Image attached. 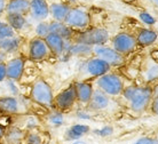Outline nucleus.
Wrapping results in <instances>:
<instances>
[{"label":"nucleus","mask_w":158,"mask_h":144,"mask_svg":"<svg viewBox=\"0 0 158 144\" xmlns=\"http://www.w3.org/2000/svg\"><path fill=\"white\" fill-rule=\"evenodd\" d=\"M150 1H152V2H154V4L158 7V0H150Z\"/></svg>","instance_id":"79ce46f5"},{"label":"nucleus","mask_w":158,"mask_h":144,"mask_svg":"<svg viewBox=\"0 0 158 144\" xmlns=\"http://www.w3.org/2000/svg\"><path fill=\"white\" fill-rule=\"evenodd\" d=\"M142 77L147 84L158 81V62L154 61L152 59L149 62H147L142 71Z\"/></svg>","instance_id":"393cba45"},{"label":"nucleus","mask_w":158,"mask_h":144,"mask_svg":"<svg viewBox=\"0 0 158 144\" xmlns=\"http://www.w3.org/2000/svg\"><path fill=\"white\" fill-rule=\"evenodd\" d=\"M23 45V38L20 35H15L14 37L7 39L0 40V51H5L9 56L17 54Z\"/></svg>","instance_id":"6ab92c4d"},{"label":"nucleus","mask_w":158,"mask_h":144,"mask_svg":"<svg viewBox=\"0 0 158 144\" xmlns=\"http://www.w3.org/2000/svg\"><path fill=\"white\" fill-rule=\"evenodd\" d=\"M23 144H45V136L39 129L25 132Z\"/></svg>","instance_id":"cd10ccee"},{"label":"nucleus","mask_w":158,"mask_h":144,"mask_svg":"<svg viewBox=\"0 0 158 144\" xmlns=\"http://www.w3.org/2000/svg\"><path fill=\"white\" fill-rule=\"evenodd\" d=\"M76 117L78 118L79 120H91L93 118V113L87 108L86 109H79L76 112Z\"/></svg>","instance_id":"72a5a7b5"},{"label":"nucleus","mask_w":158,"mask_h":144,"mask_svg":"<svg viewBox=\"0 0 158 144\" xmlns=\"http://www.w3.org/2000/svg\"><path fill=\"white\" fill-rule=\"evenodd\" d=\"M15 35H17L14 30L12 29V27L8 23H6L5 21H2L0 23V40L7 39V38H10V37H14Z\"/></svg>","instance_id":"7c9ffc66"},{"label":"nucleus","mask_w":158,"mask_h":144,"mask_svg":"<svg viewBox=\"0 0 158 144\" xmlns=\"http://www.w3.org/2000/svg\"><path fill=\"white\" fill-rule=\"evenodd\" d=\"M133 144H158V138L154 137H141L136 140Z\"/></svg>","instance_id":"f704fd0d"},{"label":"nucleus","mask_w":158,"mask_h":144,"mask_svg":"<svg viewBox=\"0 0 158 144\" xmlns=\"http://www.w3.org/2000/svg\"><path fill=\"white\" fill-rule=\"evenodd\" d=\"M49 32L60 35L64 40H72L75 32L71 27H69L64 22H57V21H51L49 22Z\"/></svg>","instance_id":"4be33fe9"},{"label":"nucleus","mask_w":158,"mask_h":144,"mask_svg":"<svg viewBox=\"0 0 158 144\" xmlns=\"http://www.w3.org/2000/svg\"><path fill=\"white\" fill-rule=\"evenodd\" d=\"M5 22L9 24L17 35L27 31L29 27H30L29 17L25 15H22V14L7 13V14H5Z\"/></svg>","instance_id":"dca6fc26"},{"label":"nucleus","mask_w":158,"mask_h":144,"mask_svg":"<svg viewBox=\"0 0 158 144\" xmlns=\"http://www.w3.org/2000/svg\"><path fill=\"white\" fill-rule=\"evenodd\" d=\"M135 39H136L138 46H151L158 40V32L151 30V29H148V27H144L138 32V35H135Z\"/></svg>","instance_id":"412c9836"},{"label":"nucleus","mask_w":158,"mask_h":144,"mask_svg":"<svg viewBox=\"0 0 158 144\" xmlns=\"http://www.w3.org/2000/svg\"><path fill=\"white\" fill-rule=\"evenodd\" d=\"M91 133V127L86 124H73L65 129L63 134V138L65 142L77 141L86 136Z\"/></svg>","instance_id":"a211bd4d"},{"label":"nucleus","mask_w":158,"mask_h":144,"mask_svg":"<svg viewBox=\"0 0 158 144\" xmlns=\"http://www.w3.org/2000/svg\"><path fill=\"white\" fill-rule=\"evenodd\" d=\"M9 59V55L6 54L5 51H0V63H6Z\"/></svg>","instance_id":"58836bf2"},{"label":"nucleus","mask_w":158,"mask_h":144,"mask_svg":"<svg viewBox=\"0 0 158 144\" xmlns=\"http://www.w3.org/2000/svg\"><path fill=\"white\" fill-rule=\"evenodd\" d=\"M46 122L52 128H61L65 124L64 112L59 111V110L56 109L49 110V112L46 116Z\"/></svg>","instance_id":"a878e982"},{"label":"nucleus","mask_w":158,"mask_h":144,"mask_svg":"<svg viewBox=\"0 0 158 144\" xmlns=\"http://www.w3.org/2000/svg\"><path fill=\"white\" fill-rule=\"evenodd\" d=\"M93 134L99 137H102V138L109 137L114 134V127H112V126H109V125H106V126H103L101 128L94 129V130H93Z\"/></svg>","instance_id":"2f4dec72"},{"label":"nucleus","mask_w":158,"mask_h":144,"mask_svg":"<svg viewBox=\"0 0 158 144\" xmlns=\"http://www.w3.org/2000/svg\"><path fill=\"white\" fill-rule=\"evenodd\" d=\"M33 32H35V37L43 38L44 39L49 33V22L48 21L37 22L35 24V27H33Z\"/></svg>","instance_id":"c85d7f7f"},{"label":"nucleus","mask_w":158,"mask_h":144,"mask_svg":"<svg viewBox=\"0 0 158 144\" xmlns=\"http://www.w3.org/2000/svg\"><path fill=\"white\" fill-rule=\"evenodd\" d=\"M122 96L133 112L141 113L150 106L151 100L154 97V89L149 85L125 86Z\"/></svg>","instance_id":"f257e3e1"},{"label":"nucleus","mask_w":158,"mask_h":144,"mask_svg":"<svg viewBox=\"0 0 158 144\" xmlns=\"http://www.w3.org/2000/svg\"><path fill=\"white\" fill-rule=\"evenodd\" d=\"M51 56L45 39L33 37L28 41V59L32 62H43Z\"/></svg>","instance_id":"9d476101"},{"label":"nucleus","mask_w":158,"mask_h":144,"mask_svg":"<svg viewBox=\"0 0 158 144\" xmlns=\"http://www.w3.org/2000/svg\"><path fill=\"white\" fill-rule=\"evenodd\" d=\"M28 110L23 97L19 96H0V113L6 116H20Z\"/></svg>","instance_id":"0eeeda50"},{"label":"nucleus","mask_w":158,"mask_h":144,"mask_svg":"<svg viewBox=\"0 0 158 144\" xmlns=\"http://www.w3.org/2000/svg\"><path fill=\"white\" fill-rule=\"evenodd\" d=\"M94 84L98 89L102 90L103 93L107 94L110 97L120 96L125 88L123 78L115 72H108L99 78H96Z\"/></svg>","instance_id":"20e7f679"},{"label":"nucleus","mask_w":158,"mask_h":144,"mask_svg":"<svg viewBox=\"0 0 158 144\" xmlns=\"http://www.w3.org/2000/svg\"><path fill=\"white\" fill-rule=\"evenodd\" d=\"M7 79V72H6V63H0V84L4 82Z\"/></svg>","instance_id":"e433bc0d"},{"label":"nucleus","mask_w":158,"mask_h":144,"mask_svg":"<svg viewBox=\"0 0 158 144\" xmlns=\"http://www.w3.org/2000/svg\"><path fill=\"white\" fill-rule=\"evenodd\" d=\"M70 8H71V6H69L65 2H52V4H49V16L52 17V21L64 22Z\"/></svg>","instance_id":"5701e85b"},{"label":"nucleus","mask_w":158,"mask_h":144,"mask_svg":"<svg viewBox=\"0 0 158 144\" xmlns=\"http://www.w3.org/2000/svg\"><path fill=\"white\" fill-rule=\"evenodd\" d=\"M69 144H89L87 141L83 140V138H80V140H77V141H72V142H68Z\"/></svg>","instance_id":"a19ab883"},{"label":"nucleus","mask_w":158,"mask_h":144,"mask_svg":"<svg viewBox=\"0 0 158 144\" xmlns=\"http://www.w3.org/2000/svg\"><path fill=\"white\" fill-rule=\"evenodd\" d=\"M93 55L103 60L104 62H107L111 68L122 66L125 63V56H123L118 51H116L112 47H109L107 45L94 46L93 47Z\"/></svg>","instance_id":"9b49d317"},{"label":"nucleus","mask_w":158,"mask_h":144,"mask_svg":"<svg viewBox=\"0 0 158 144\" xmlns=\"http://www.w3.org/2000/svg\"><path fill=\"white\" fill-rule=\"evenodd\" d=\"M112 97L108 96L107 94H104L102 90L94 88L93 95L89 103L87 104V109L92 111V112H103L110 109L111 104H112Z\"/></svg>","instance_id":"ddd939ff"},{"label":"nucleus","mask_w":158,"mask_h":144,"mask_svg":"<svg viewBox=\"0 0 158 144\" xmlns=\"http://www.w3.org/2000/svg\"><path fill=\"white\" fill-rule=\"evenodd\" d=\"M25 63H27V60L22 55H15L13 57H9L6 62L7 79L14 80L16 82L21 81L25 71Z\"/></svg>","instance_id":"f8f14e48"},{"label":"nucleus","mask_w":158,"mask_h":144,"mask_svg":"<svg viewBox=\"0 0 158 144\" xmlns=\"http://www.w3.org/2000/svg\"><path fill=\"white\" fill-rule=\"evenodd\" d=\"M1 85L5 86V90L6 94L5 95H9V96H19L20 95V87L17 85V82L10 79H6L4 82H1ZM2 95V96H5Z\"/></svg>","instance_id":"c756f323"},{"label":"nucleus","mask_w":158,"mask_h":144,"mask_svg":"<svg viewBox=\"0 0 158 144\" xmlns=\"http://www.w3.org/2000/svg\"><path fill=\"white\" fill-rule=\"evenodd\" d=\"M6 126L5 125H2L1 122H0V141H2V138H4V135H5V132H6Z\"/></svg>","instance_id":"ea45409f"},{"label":"nucleus","mask_w":158,"mask_h":144,"mask_svg":"<svg viewBox=\"0 0 158 144\" xmlns=\"http://www.w3.org/2000/svg\"><path fill=\"white\" fill-rule=\"evenodd\" d=\"M77 104V95H76L75 84L72 82L68 85L65 88L54 95V109L68 112Z\"/></svg>","instance_id":"6e6552de"},{"label":"nucleus","mask_w":158,"mask_h":144,"mask_svg":"<svg viewBox=\"0 0 158 144\" xmlns=\"http://www.w3.org/2000/svg\"><path fill=\"white\" fill-rule=\"evenodd\" d=\"M139 19L141 20L142 23H144L148 27H151V25L156 24V19L149 12H147V10H142V12L139 13Z\"/></svg>","instance_id":"473e14b6"},{"label":"nucleus","mask_w":158,"mask_h":144,"mask_svg":"<svg viewBox=\"0 0 158 144\" xmlns=\"http://www.w3.org/2000/svg\"><path fill=\"white\" fill-rule=\"evenodd\" d=\"M80 74L84 78L81 80H87V79H96L108 73L111 71V66L103 60L96 57V56H89L87 57L80 65Z\"/></svg>","instance_id":"39448f33"},{"label":"nucleus","mask_w":158,"mask_h":144,"mask_svg":"<svg viewBox=\"0 0 158 144\" xmlns=\"http://www.w3.org/2000/svg\"><path fill=\"white\" fill-rule=\"evenodd\" d=\"M21 116V125H17V127L22 128L25 132L29 130H36L39 129L40 121L39 118L33 114H20Z\"/></svg>","instance_id":"bb28decb"},{"label":"nucleus","mask_w":158,"mask_h":144,"mask_svg":"<svg viewBox=\"0 0 158 144\" xmlns=\"http://www.w3.org/2000/svg\"><path fill=\"white\" fill-rule=\"evenodd\" d=\"M64 23L73 31H81L91 25V15L86 9L80 7H71L68 13Z\"/></svg>","instance_id":"423d86ee"},{"label":"nucleus","mask_w":158,"mask_h":144,"mask_svg":"<svg viewBox=\"0 0 158 144\" xmlns=\"http://www.w3.org/2000/svg\"><path fill=\"white\" fill-rule=\"evenodd\" d=\"M111 47L123 56H126L135 51L138 43H136L135 35H133L132 33L119 32L111 39Z\"/></svg>","instance_id":"1a4fd4ad"},{"label":"nucleus","mask_w":158,"mask_h":144,"mask_svg":"<svg viewBox=\"0 0 158 144\" xmlns=\"http://www.w3.org/2000/svg\"><path fill=\"white\" fill-rule=\"evenodd\" d=\"M109 40H110V33L107 29L100 27H87L81 31H76L72 41L94 47L106 45Z\"/></svg>","instance_id":"7ed1b4c3"},{"label":"nucleus","mask_w":158,"mask_h":144,"mask_svg":"<svg viewBox=\"0 0 158 144\" xmlns=\"http://www.w3.org/2000/svg\"><path fill=\"white\" fill-rule=\"evenodd\" d=\"M29 98L35 104L44 109H54V92L52 86L45 79L38 78L32 82L30 87Z\"/></svg>","instance_id":"f03ea898"},{"label":"nucleus","mask_w":158,"mask_h":144,"mask_svg":"<svg viewBox=\"0 0 158 144\" xmlns=\"http://www.w3.org/2000/svg\"><path fill=\"white\" fill-rule=\"evenodd\" d=\"M30 10V0H7L6 14L15 13L28 16Z\"/></svg>","instance_id":"b1692460"},{"label":"nucleus","mask_w":158,"mask_h":144,"mask_svg":"<svg viewBox=\"0 0 158 144\" xmlns=\"http://www.w3.org/2000/svg\"><path fill=\"white\" fill-rule=\"evenodd\" d=\"M6 5H7V0H0V16L6 14Z\"/></svg>","instance_id":"4c0bfd02"},{"label":"nucleus","mask_w":158,"mask_h":144,"mask_svg":"<svg viewBox=\"0 0 158 144\" xmlns=\"http://www.w3.org/2000/svg\"><path fill=\"white\" fill-rule=\"evenodd\" d=\"M150 109L155 116H157L158 117V94L157 95H154V97H152V100H151Z\"/></svg>","instance_id":"c9c22d12"},{"label":"nucleus","mask_w":158,"mask_h":144,"mask_svg":"<svg viewBox=\"0 0 158 144\" xmlns=\"http://www.w3.org/2000/svg\"><path fill=\"white\" fill-rule=\"evenodd\" d=\"M24 136H25V130L13 125L6 128L2 142L4 144H23Z\"/></svg>","instance_id":"aec40b11"},{"label":"nucleus","mask_w":158,"mask_h":144,"mask_svg":"<svg viewBox=\"0 0 158 144\" xmlns=\"http://www.w3.org/2000/svg\"><path fill=\"white\" fill-rule=\"evenodd\" d=\"M45 43L47 45L48 49L51 51V55L55 57H61L64 54V48H65V40L61 38L60 35L55 33H48L45 38Z\"/></svg>","instance_id":"f3484780"},{"label":"nucleus","mask_w":158,"mask_h":144,"mask_svg":"<svg viewBox=\"0 0 158 144\" xmlns=\"http://www.w3.org/2000/svg\"><path fill=\"white\" fill-rule=\"evenodd\" d=\"M77 95V103L87 106L94 92V85L88 80H77L73 82Z\"/></svg>","instance_id":"2eb2a0df"},{"label":"nucleus","mask_w":158,"mask_h":144,"mask_svg":"<svg viewBox=\"0 0 158 144\" xmlns=\"http://www.w3.org/2000/svg\"><path fill=\"white\" fill-rule=\"evenodd\" d=\"M1 22H2V20H1V19H0V23H1Z\"/></svg>","instance_id":"37998d69"},{"label":"nucleus","mask_w":158,"mask_h":144,"mask_svg":"<svg viewBox=\"0 0 158 144\" xmlns=\"http://www.w3.org/2000/svg\"><path fill=\"white\" fill-rule=\"evenodd\" d=\"M28 17L35 22L47 21L49 17V4L47 0H30Z\"/></svg>","instance_id":"4468645a"}]
</instances>
